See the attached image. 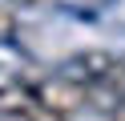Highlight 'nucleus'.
Returning <instances> with one entry per match:
<instances>
[{"label":"nucleus","mask_w":125,"mask_h":121,"mask_svg":"<svg viewBox=\"0 0 125 121\" xmlns=\"http://www.w3.org/2000/svg\"><path fill=\"white\" fill-rule=\"evenodd\" d=\"M32 93H36V101H41L44 109L61 113L65 121L73 117L77 109L89 105V89H85L81 81L65 77V73H52V77H44V81H32Z\"/></svg>","instance_id":"obj_1"},{"label":"nucleus","mask_w":125,"mask_h":121,"mask_svg":"<svg viewBox=\"0 0 125 121\" xmlns=\"http://www.w3.org/2000/svg\"><path fill=\"white\" fill-rule=\"evenodd\" d=\"M125 69V61H117L109 48H81V53H73L65 65H61V73L73 81H81L85 89L89 85H101V81L117 77V73Z\"/></svg>","instance_id":"obj_2"},{"label":"nucleus","mask_w":125,"mask_h":121,"mask_svg":"<svg viewBox=\"0 0 125 121\" xmlns=\"http://www.w3.org/2000/svg\"><path fill=\"white\" fill-rule=\"evenodd\" d=\"M32 101H36L32 81H20V77H12V73H0V117L20 121V113H24Z\"/></svg>","instance_id":"obj_3"},{"label":"nucleus","mask_w":125,"mask_h":121,"mask_svg":"<svg viewBox=\"0 0 125 121\" xmlns=\"http://www.w3.org/2000/svg\"><path fill=\"white\" fill-rule=\"evenodd\" d=\"M16 28H20L16 12H12V8H0V44H8V40H16Z\"/></svg>","instance_id":"obj_4"},{"label":"nucleus","mask_w":125,"mask_h":121,"mask_svg":"<svg viewBox=\"0 0 125 121\" xmlns=\"http://www.w3.org/2000/svg\"><path fill=\"white\" fill-rule=\"evenodd\" d=\"M20 8H41V4H52V0H16Z\"/></svg>","instance_id":"obj_5"}]
</instances>
